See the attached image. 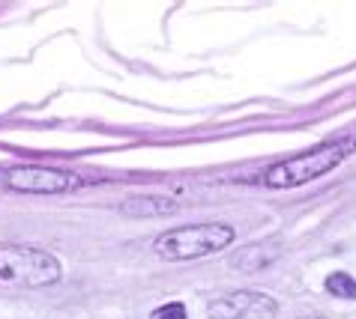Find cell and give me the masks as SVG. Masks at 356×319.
Returning a JSON list of instances; mask_svg holds the SVG:
<instances>
[{
	"label": "cell",
	"mask_w": 356,
	"mask_h": 319,
	"mask_svg": "<svg viewBox=\"0 0 356 319\" xmlns=\"http://www.w3.org/2000/svg\"><path fill=\"white\" fill-rule=\"evenodd\" d=\"M60 281V263L48 251L31 245H0V286L42 290Z\"/></svg>",
	"instance_id": "cell-1"
},
{
	"label": "cell",
	"mask_w": 356,
	"mask_h": 319,
	"mask_svg": "<svg viewBox=\"0 0 356 319\" xmlns=\"http://www.w3.org/2000/svg\"><path fill=\"white\" fill-rule=\"evenodd\" d=\"M356 149V137L350 141H332V144H323V146H314L302 155H293L288 162L270 167L264 173V185L270 188H296V185H305L312 179H318L323 173H330L332 167H339L344 158Z\"/></svg>",
	"instance_id": "cell-2"
},
{
	"label": "cell",
	"mask_w": 356,
	"mask_h": 319,
	"mask_svg": "<svg viewBox=\"0 0 356 319\" xmlns=\"http://www.w3.org/2000/svg\"><path fill=\"white\" fill-rule=\"evenodd\" d=\"M236 239L234 227L227 224H189V227H174L156 239L153 251L162 260H197V257L216 254L227 248Z\"/></svg>",
	"instance_id": "cell-3"
},
{
	"label": "cell",
	"mask_w": 356,
	"mask_h": 319,
	"mask_svg": "<svg viewBox=\"0 0 356 319\" xmlns=\"http://www.w3.org/2000/svg\"><path fill=\"white\" fill-rule=\"evenodd\" d=\"M6 185L18 194H63L81 185V179L60 167H15L6 173Z\"/></svg>",
	"instance_id": "cell-4"
},
{
	"label": "cell",
	"mask_w": 356,
	"mask_h": 319,
	"mask_svg": "<svg viewBox=\"0 0 356 319\" xmlns=\"http://www.w3.org/2000/svg\"><path fill=\"white\" fill-rule=\"evenodd\" d=\"M249 313H264L270 319L275 313V302L261 293H234L210 304V319H245Z\"/></svg>",
	"instance_id": "cell-5"
},
{
	"label": "cell",
	"mask_w": 356,
	"mask_h": 319,
	"mask_svg": "<svg viewBox=\"0 0 356 319\" xmlns=\"http://www.w3.org/2000/svg\"><path fill=\"white\" fill-rule=\"evenodd\" d=\"M174 209H177L174 200L156 197V194H138V197H129V200L120 203V212L126 218H162V215H171Z\"/></svg>",
	"instance_id": "cell-6"
},
{
	"label": "cell",
	"mask_w": 356,
	"mask_h": 319,
	"mask_svg": "<svg viewBox=\"0 0 356 319\" xmlns=\"http://www.w3.org/2000/svg\"><path fill=\"white\" fill-rule=\"evenodd\" d=\"M275 254L279 251H270L266 254L264 251V245H249V248H243L240 254L234 257V268H243V272H254V268H266L273 260H275Z\"/></svg>",
	"instance_id": "cell-7"
},
{
	"label": "cell",
	"mask_w": 356,
	"mask_h": 319,
	"mask_svg": "<svg viewBox=\"0 0 356 319\" xmlns=\"http://www.w3.org/2000/svg\"><path fill=\"white\" fill-rule=\"evenodd\" d=\"M326 293L330 295H339V298H356V281L348 272H332L326 277Z\"/></svg>",
	"instance_id": "cell-8"
},
{
	"label": "cell",
	"mask_w": 356,
	"mask_h": 319,
	"mask_svg": "<svg viewBox=\"0 0 356 319\" xmlns=\"http://www.w3.org/2000/svg\"><path fill=\"white\" fill-rule=\"evenodd\" d=\"M153 319H186V304L171 302V304L156 307V311H153Z\"/></svg>",
	"instance_id": "cell-9"
},
{
	"label": "cell",
	"mask_w": 356,
	"mask_h": 319,
	"mask_svg": "<svg viewBox=\"0 0 356 319\" xmlns=\"http://www.w3.org/2000/svg\"><path fill=\"white\" fill-rule=\"evenodd\" d=\"M296 319H318V316H296Z\"/></svg>",
	"instance_id": "cell-10"
}]
</instances>
